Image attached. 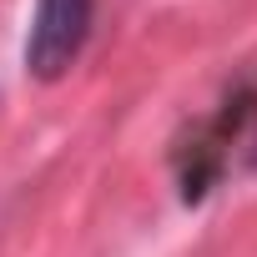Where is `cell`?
Listing matches in <instances>:
<instances>
[{"instance_id":"cell-1","label":"cell","mask_w":257,"mask_h":257,"mask_svg":"<svg viewBox=\"0 0 257 257\" xmlns=\"http://www.w3.org/2000/svg\"><path fill=\"white\" fill-rule=\"evenodd\" d=\"M96 21V0H36V21L26 41V71L36 81H61L81 56Z\"/></svg>"}]
</instances>
